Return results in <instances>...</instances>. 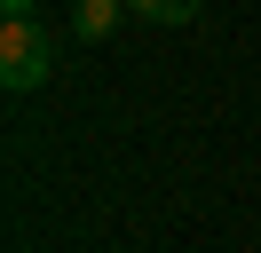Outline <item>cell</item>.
Instances as JSON below:
<instances>
[{
	"label": "cell",
	"instance_id": "obj_1",
	"mask_svg": "<svg viewBox=\"0 0 261 253\" xmlns=\"http://www.w3.org/2000/svg\"><path fill=\"white\" fill-rule=\"evenodd\" d=\"M64 71V40H56L40 16H0V87L8 95H32Z\"/></svg>",
	"mask_w": 261,
	"mask_h": 253
},
{
	"label": "cell",
	"instance_id": "obj_2",
	"mask_svg": "<svg viewBox=\"0 0 261 253\" xmlns=\"http://www.w3.org/2000/svg\"><path fill=\"white\" fill-rule=\"evenodd\" d=\"M127 0H80V8H71V32H80V40H103V32H119L127 24Z\"/></svg>",
	"mask_w": 261,
	"mask_h": 253
},
{
	"label": "cell",
	"instance_id": "obj_3",
	"mask_svg": "<svg viewBox=\"0 0 261 253\" xmlns=\"http://www.w3.org/2000/svg\"><path fill=\"white\" fill-rule=\"evenodd\" d=\"M143 24H159V32H182V24H198V0H127Z\"/></svg>",
	"mask_w": 261,
	"mask_h": 253
},
{
	"label": "cell",
	"instance_id": "obj_4",
	"mask_svg": "<svg viewBox=\"0 0 261 253\" xmlns=\"http://www.w3.org/2000/svg\"><path fill=\"white\" fill-rule=\"evenodd\" d=\"M40 8V0H0V16H32Z\"/></svg>",
	"mask_w": 261,
	"mask_h": 253
}]
</instances>
